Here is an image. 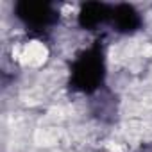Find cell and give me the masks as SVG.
<instances>
[{"label":"cell","instance_id":"1","mask_svg":"<svg viewBox=\"0 0 152 152\" xmlns=\"http://www.w3.org/2000/svg\"><path fill=\"white\" fill-rule=\"evenodd\" d=\"M54 11L47 4H20L18 6V16L29 25H48L54 20Z\"/></svg>","mask_w":152,"mask_h":152},{"label":"cell","instance_id":"2","mask_svg":"<svg viewBox=\"0 0 152 152\" xmlns=\"http://www.w3.org/2000/svg\"><path fill=\"white\" fill-rule=\"evenodd\" d=\"M100 56L95 54V56H88L84 57L77 68H75V77H77L79 84L83 88H90L93 86L99 79H100V70H102V64H100Z\"/></svg>","mask_w":152,"mask_h":152}]
</instances>
